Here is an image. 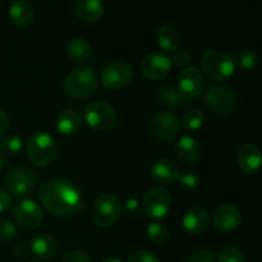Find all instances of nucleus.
I'll list each match as a JSON object with an SVG mask.
<instances>
[{"label": "nucleus", "instance_id": "f257e3e1", "mask_svg": "<svg viewBox=\"0 0 262 262\" xmlns=\"http://www.w3.org/2000/svg\"><path fill=\"white\" fill-rule=\"evenodd\" d=\"M40 201L49 214L58 217L72 216L82 205L81 191L68 179H53L40 189Z\"/></svg>", "mask_w": 262, "mask_h": 262}, {"label": "nucleus", "instance_id": "f03ea898", "mask_svg": "<svg viewBox=\"0 0 262 262\" xmlns=\"http://www.w3.org/2000/svg\"><path fill=\"white\" fill-rule=\"evenodd\" d=\"M97 76L91 68L78 67L69 72L64 78V91L76 100H86L95 94L97 89Z\"/></svg>", "mask_w": 262, "mask_h": 262}, {"label": "nucleus", "instance_id": "7ed1b4c3", "mask_svg": "<svg viewBox=\"0 0 262 262\" xmlns=\"http://www.w3.org/2000/svg\"><path fill=\"white\" fill-rule=\"evenodd\" d=\"M26 151L28 159L37 166L51 165L58 154L55 141L45 132H36L31 135L26 143Z\"/></svg>", "mask_w": 262, "mask_h": 262}, {"label": "nucleus", "instance_id": "20e7f679", "mask_svg": "<svg viewBox=\"0 0 262 262\" xmlns=\"http://www.w3.org/2000/svg\"><path fill=\"white\" fill-rule=\"evenodd\" d=\"M122 202L115 194L105 193L97 197L91 207L92 222L100 228H110L119 220Z\"/></svg>", "mask_w": 262, "mask_h": 262}, {"label": "nucleus", "instance_id": "39448f33", "mask_svg": "<svg viewBox=\"0 0 262 262\" xmlns=\"http://www.w3.org/2000/svg\"><path fill=\"white\" fill-rule=\"evenodd\" d=\"M201 66L205 73L217 82L227 81L234 74L235 64L228 54L220 50H207L202 55Z\"/></svg>", "mask_w": 262, "mask_h": 262}, {"label": "nucleus", "instance_id": "423d86ee", "mask_svg": "<svg viewBox=\"0 0 262 262\" xmlns=\"http://www.w3.org/2000/svg\"><path fill=\"white\" fill-rule=\"evenodd\" d=\"M204 101L211 112L220 115L232 114L237 106V96L234 91L224 84L209 87L204 95Z\"/></svg>", "mask_w": 262, "mask_h": 262}, {"label": "nucleus", "instance_id": "0eeeda50", "mask_svg": "<svg viewBox=\"0 0 262 262\" xmlns=\"http://www.w3.org/2000/svg\"><path fill=\"white\" fill-rule=\"evenodd\" d=\"M83 114L87 124L97 132H104V130L110 129L117 123V113L106 102H90L84 107Z\"/></svg>", "mask_w": 262, "mask_h": 262}, {"label": "nucleus", "instance_id": "6e6552de", "mask_svg": "<svg viewBox=\"0 0 262 262\" xmlns=\"http://www.w3.org/2000/svg\"><path fill=\"white\" fill-rule=\"evenodd\" d=\"M133 79V69L125 61H112L101 72V83L105 89L120 90L127 87Z\"/></svg>", "mask_w": 262, "mask_h": 262}, {"label": "nucleus", "instance_id": "1a4fd4ad", "mask_svg": "<svg viewBox=\"0 0 262 262\" xmlns=\"http://www.w3.org/2000/svg\"><path fill=\"white\" fill-rule=\"evenodd\" d=\"M36 176L31 169L25 166H15L5 176V187L10 193L18 197L30 194L35 189Z\"/></svg>", "mask_w": 262, "mask_h": 262}, {"label": "nucleus", "instance_id": "9d476101", "mask_svg": "<svg viewBox=\"0 0 262 262\" xmlns=\"http://www.w3.org/2000/svg\"><path fill=\"white\" fill-rule=\"evenodd\" d=\"M150 132L158 140L164 142L174 141L181 132L178 118L169 112H159L150 122Z\"/></svg>", "mask_w": 262, "mask_h": 262}, {"label": "nucleus", "instance_id": "9b49d317", "mask_svg": "<svg viewBox=\"0 0 262 262\" xmlns=\"http://www.w3.org/2000/svg\"><path fill=\"white\" fill-rule=\"evenodd\" d=\"M171 207V196L165 188L154 187L146 192L143 197V210L147 216L161 219Z\"/></svg>", "mask_w": 262, "mask_h": 262}, {"label": "nucleus", "instance_id": "f8f14e48", "mask_svg": "<svg viewBox=\"0 0 262 262\" xmlns=\"http://www.w3.org/2000/svg\"><path fill=\"white\" fill-rule=\"evenodd\" d=\"M205 78L196 67H188L181 72L178 78V92L183 100L196 99L204 92Z\"/></svg>", "mask_w": 262, "mask_h": 262}, {"label": "nucleus", "instance_id": "ddd939ff", "mask_svg": "<svg viewBox=\"0 0 262 262\" xmlns=\"http://www.w3.org/2000/svg\"><path fill=\"white\" fill-rule=\"evenodd\" d=\"M15 223L23 229L32 230L40 227L43 222V211L32 200H22L13 211Z\"/></svg>", "mask_w": 262, "mask_h": 262}, {"label": "nucleus", "instance_id": "4468645a", "mask_svg": "<svg viewBox=\"0 0 262 262\" xmlns=\"http://www.w3.org/2000/svg\"><path fill=\"white\" fill-rule=\"evenodd\" d=\"M171 61L164 54H148L140 64L141 73L150 81H161L170 73Z\"/></svg>", "mask_w": 262, "mask_h": 262}, {"label": "nucleus", "instance_id": "2eb2a0df", "mask_svg": "<svg viewBox=\"0 0 262 262\" xmlns=\"http://www.w3.org/2000/svg\"><path fill=\"white\" fill-rule=\"evenodd\" d=\"M150 174L151 178L156 183L164 184V186H170V184H174L178 182L182 173L176 161L170 160V159L161 158L151 165Z\"/></svg>", "mask_w": 262, "mask_h": 262}, {"label": "nucleus", "instance_id": "dca6fc26", "mask_svg": "<svg viewBox=\"0 0 262 262\" xmlns=\"http://www.w3.org/2000/svg\"><path fill=\"white\" fill-rule=\"evenodd\" d=\"M214 225L219 232H233L241 223V212L237 206L232 204H224L214 212Z\"/></svg>", "mask_w": 262, "mask_h": 262}, {"label": "nucleus", "instance_id": "f3484780", "mask_svg": "<svg viewBox=\"0 0 262 262\" xmlns=\"http://www.w3.org/2000/svg\"><path fill=\"white\" fill-rule=\"evenodd\" d=\"M184 230L192 235H200L209 228L210 214L204 207H192L182 219Z\"/></svg>", "mask_w": 262, "mask_h": 262}, {"label": "nucleus", "instance_id": "a211bd4d", "mask_svg": "<svg viewBox=\"0 0 262 262\" xmlns=\"http://www.w3.org/2000/svg\"><path fill=\"white\" fill-rule=\"evenodd\" d=\"M238 165L245 174H256L261 168L260 150L252 143H246L238 151Z\"/></svg>", "mask_w": 262, "mask_h": 262}, {"label": "nucleus", "instance_id": "6ab92c4d", "mask_svg": "<svg viewBox=\"0 0 262 262\" xmlns=\"http://www.w3.org/2000/svg\"><path fill=\"white\" fill-rule=\"evenodd\" d=\"M176 154L184 164H196L201 158V146L191 136H183L176 145Z\"/></svg>", "mask_w": 262, "mask_h": 262}, {"label": "nucleus", "instance_id": "aec40b11", "mask_svg": "<svg viewBox=\"0 0 262 262\" xmlns=\"http://www.w3.org/2000/svg\"><path fill=\"white\" fill-rule=\"evenodd\" d=\"M8 13H9L10 20L15 26L22 28L28 27L35 18V10H33L31 3L27 0H14L10 4Z\"/></svg>", "mask_w": 262, "mask_h": 262}, {"label": "nucleus", "instance_id": "412c9836", "mask_svg": "<svg viewBox=\"0 0 262 262\" xmlns=\"http://www.w3.org/2000/svg\"><path fill=\"white\" fill-rule=\"evenodd\" d=\"M66 54L72 63L86 64L92 59V48L84 38L74 37L67 43Z\"/></svg>", "mask_w": 262, "mask_h": 262}, {"label": "nucleus", "instance_id": "4be33fe9", "mask_svg": "<svg viewBox=\"0 0 262 262\" xmlns=\"http://www.w3.org/2000/svg\"><path fill=\"white\" fill-rule=\"evenodd\" d=\"M76 14L83 22H97L104 17L105 5L102 0H78L76 5Z\"/></svg>", "mask_w": 262, "mask_h": 262}, {"label": "nucleus", "instance_id": "5701e85b", "mask_svg": "<svg viewBox=\"0 0 262 262\" xmlns=\"http://www.w3.org/2000/svg\"><path fill=\"white\" fill-rule=\"evenodd\" d=\"M31 250L37 257L50 260L58 251L55 239L48 233H37L31 241Z\"/></svg>", "mask_w": 262, "mask_h": 262}, {"label": "nucleus", "instance_id": "b1692460", "mask_svg": "<svg viewBox=\"0 0 262 262\" xmlns=\"http://www.w3.org/2000/svg\"><path fill=\"white\" fill-rule=\"evenodd\" d=\"M56 128L61 135H76L82 128V118L76 110H64L56 118Z\"/></svg>", "mask_w": 262, "mask_h": 262}, {"label": "nucleus", "instance_id": "393cba45", "mask_svg": "<svg viewBox=\"0 0 262 262\" xmlns=\"http://www.w3.org/2000/svg\"><path fill=\"white\" fill-rule=\"evenodd\" d=\"M156 40H158L159 48L163 49L164 51L171 53V51L178 50V46L181 43V35L176 27L165 25L159 28Z\"/></svg>", "mask_w": 262, "mask_h": 262}, {"label": "nucleus", "instance_id": "a878e982", "mask_svg": "<svg viewBox=\"0 0 262 262\" xmlns=\"http://www.w3.org/2000/svg\"><path fill=\"white\" fill-rule=\"evenodd\" d=\"M147 238L156 246H164L170 241L171 232L166 224L161 222H152L147 225Z\"/></svg>", "mask_w": 262, "mask_h": 262}, {"label": "nucleus", "instance_id": "bb28decb", "mask_svg": "<svg viewBox=\"0 0 262 262\" xmlns=\"http://www.w3.org/2000/svg\"><path fill=\"white\" fill-rule=\"evenodd\" d=\"M158 97L164 105L169 107H181L183 105V99L179 95L178 90L171 86H161L158 89Z\"/></svg>", "mask_w": 262, "mask_h": 262}, {"label": "nucleus", "instance_id": "cd10ccee", "mask_svg": "<svg viewBox=\"0 0 262 262\" xmlns=\"http://www.w3.org/2000/svg\"><path fill=\"white\" fill-rule=\"evenodd\" d=\"M235 61H237L238 68L245 72H250L256 68L258 63V58L255 51L251 50V49H245V50H241L237 54Z\"/></svg>", "mask_w": 262, "mask_h": 262}, {"label": "nucleus", "instance_id": "c85d7f7f", "mask_svg": "<svg viewBox=\"0 0 262 262\" xmlns=\"http://www.w3.org/2000/svg\"><path fill=\"white\" fill-rule=\"evenodd\" d=\"M205 122V115L201 110L199 109H192L186 113L183 117V128L187 130H197L204 125Z\"/></svg>", "mask_w": 262, "mask_h": 262}, {"label": "nucleus", "instance_id": "c756f323", "mask_svg": "<svg viewBox=\"0 0 262 262\" xmlns=\"http://www.w3.org/2000/svg\"><path fill=\"white\" fill-rule=\"evenodd\" d=\"M23 147V141L19 136H8L7 138L0 142V151H2L4 155L12 156L17 155Z\"/></svg>", "mask_w": 262, "mask_h": 262}, {"label": "nucleus", "instance_id": "7c9ffc66", "mask_svg": "<svg viewBox=\"0 0 262 262\" xmlns=\"http://www.w3.org/2000/svg\"><path fill=\"white\" fill-rule=\"evenodd\" d=\"M17 235V229L14 224L8 219H0V241L3 242H10Z\"/></svg>", "mask_w": 262, "mask_h": 262}, {"label": "nucleus", "instance_id": "2f4dec72", "mask_svg": "<svg viewBox=\"0 0 262 262\" xmlns=\"http://www.w3.org/2000/svg\"><path fill=\"white\" fill-rule=\"evenodd\" d=\"M216 262H246V257L237 248H227L220 253Z\"/></svg>", "mask_w": 262, "mask_h": 262}, {"label": "nucleus", "instance_id": "473e14b6", "mask_svg": "<svg viewBox=\"0 0 262 262\" xmlns=\"http://www.w3.org/2000/svg\"><path fill=\"white\" fill-rule=\"evenodd\" d=\"M128 262H160L158 256L150 251H137L132 253L128 258Z\"/></svg>", "mask_w": 262, "mask_h": 262}, {"label": "nucleus", "instance_id": "72a5a7b5", "mask_svg": "<svg viewBox=\"0 0 262 262\" xmlns=\"http://www.w3.org/2000/svg\"><path fill=\"white\" fill-rule=\"evenodd\" d=\"M192 56L191 54L187 50H178L174 53L173 58H171L170 61H173V64L178 68H183V67L188 66L189 61H191Z\"/></svg>", "mask_w": 262, "mask_h": 262}, {"label": "nucleus", "instance_id": "f704fd0d", "mask_svg": "<svg viewBox=\"0 0 262 262\" xmlns=\"http://www.w3.org/2000/svg\"><path fill=\"white\" fill-rule=\"evenodd\" d=\"M188 262H215V256L209 250H199L189 257Z\"/></svg>", "mask_w": 262, "mask_h": 262}, {"label": "nucleus", "instance_id": "c9c22d12", "mask_svg": "<svg viewBox=\"0 0 262 262\" xmlns=\"http://www.w3.org/2000/svg\"><path fill=\"white\" fill-rule=\"evenodd\" d=\"M61 262H91L89 255L83 251H73L63 257Z\"/></svg>", "mask_w": 262, "mask_h": 262}, {"label": "nucleus", "instance_id": "e433bc0d", "mask_svg": "<svg viewBox=\"0 0 262 262\" xmlns=\"http://www.w3.org/2000/svg\"><path fill=\"white\" fill-rule=\"evenodd\" d=\"M178 181L181 182V184L184 187V188H188V189L196 188L197 184H199V181H197L196 176H193V174L191 173L181 174Z\"/></svg>", "mask_w": 262, "mask_h": 262}, {"label": "nucleus", "instance_id": "4c0bfd02", "mask_svg": "<svg viewBox=\"0 0 262 262\" xmlns=\"http://www.w3.org/2000/svg\"><path fill=\"white\" fill-rule=\"evenodd\" d=\"M12 206V196L4 189H0V214L7 211Z\"/></svg>", "mask_w": 262, "mask_h": 262}, {"label": "nucleus", "instance_id": "58836bf2", "mask_svg": "<svg viewBox=\"0 0 262 262\" xmlns=\"http://www.w3.org/2000/svg\"><path fill=\"white\" fill-rule=\"evenodd\" d=\"M8 127H9V119H8V115L0 109V137L3 135H5V132L8 130Z\"/></svg>", "mask_w": 262, "mask_h": 262}, {"label": "nucleus", "instance_id": "ea45409f", "mask_svg": "<svg viewBox=\"0 0 262 262\" xmlns=\"http://www.w3.org/2000/svg\"><path fill=\"white\" fill-rule=\"evenodd\" d=\"M102 262H122V260H119V258H115V257H109V258H105Z\"/></svg>", "mask_w": 262, "mask_h": 262}, {"label": "nucleus", "instance_id": "a19ab883", "mask_svg": "<svg viewBox=\"0 0 262 262\" xmlns=\"http://www.w3.org/2000/svg\"><path fill=\"white\" fill-rule=\"evenodd\" d=\"M3 166H4V158H3L2 155H0V170L3 169Z\"/></svg>", "mask_w": 262, "mask_h": 262}, {"label": "nucleus", "instance_id": "79ce46f5", "mask_svg": "<svg viewBox=\"0 0 262 262\" xmlns=\"http://www.w3.org/2000/svg\"><path fill=\"white\" fill-rule=\"evenodd\" d=\"M26 262H38V261H36V260H28V261H26Z\"/></svg>", "mask_w": 262, "mask_h": 262}]
</instances>
